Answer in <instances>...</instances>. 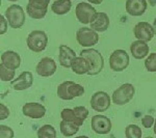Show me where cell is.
Returning <instances> with one entry per match:
<instances>
[{
	"label": "cell",
	"instance_id": "6da1fadb",
	"mask_svg": "<svg viewBox=\"0 0 156 138\" xmlns=\"http://www.w3.org/2000/svg\"><path fill=\"white\" fill-rule=\"evenodd\" d=\"M84 94V87L73 81H64L57 86V97L65 101H71Z\"/></svg>",
	"mask_w": 156,
	"mask_h": 138
},
{
	"label": "cell",
	"instance_id": "7a4b0ae2",
	"mask_svg": "<svg viewBox=\"0 0 156 138\" xmlns=\"http://www.w3.org/2000/svg\"><path fill=\"white\" fill-rule=\"evenodd\" d=\"M80 55L85 57L90 64V70L87 73V75L95 76V75H98L103 70V67H104V58H103L101 53L98 50L94 48L83 49L80 52Z\"/></svg>",
	"mask_w": 156,
	"mask_h": 138
},
{
	"label": "cell",
	"instance_id": "3957f363",
	"mask_svg": "<svg viewBox=\"0 0 156 138\" xmlns=\"http://www.w3.org/2000/svg\"><path fill=\"white\" fill-rule=\"evenodd\" d=\"M26 44L29 50L39 53L46 49L48 45V36L43 30H34L27 36Z\"/></svg>",
	"mask_w": 156,
	"mask_h": 138
},
{
	"label": "cell",
	"instance_id": "277c9868",
	"mask_svg": "<svg viewBox=\"0 0 156 138\" xmlns=\"http://www.w3.org/2000/svg\"><path fill=\"white\" fill-rule=\"evenodd\" d=\"M135 94V88L132 84L125 83L122 84L119 88L112 92V103L118 106L126 105L132 100Z\"/></svg>",
	"mask_w": 156,
	"mask_h": 138
},
{
	"label": "cell",
	"instance_id": "5b68a950",
	"mask_svg": "<svg viewBox=\"0 0 156 138\" xmlns=\"http://www.w3.org/2000/svg\"><path fill=\"white\" fill-rule=\"evenodd\" d=\"M5 18L9 21V24L12 28L19 29L25 23V12L22 6L18 4H12L9 6L5 11Z\"/></svg>",
	"mask_w": 156,
	"mask_h": 138
},
{
	"label": "cell",
	"instance_id": "8992f818",
	"mask_svg": "<svg viewBox=\"0 0 156 138\" xmlns=\"http://www.w3.org/2000/svg\"><path fill=\"white\" fill-rule=\"evenodd\" d=\"M50 0H28L26 5V12L32 19H44L48 12V5Z\"/></svg>",
	"mask_w": 156,
	"mask_h": 138
},
{
	"label": "cell",
	"instance_id": "52a82bcc",
	"mask_svg": "<svg viewBox=\"0 0 156 138\" xmlns=\"http://www.w3.org/2000/svg\"><path fill=\"white\" fill-rule=\"evenodd\" d=\"M129 55L125 50H115L109 57V67L114 72H122L129 66Z\"/></svg>",
	"mask_w": 156,
	"mask_h": 138
},
{
	"label": "cell",
	"instance_id": "ba28073f",
	"mask_svg": "<svg viewBox=\"0 0 156 138\" xmlns=\"http://www.w3.org/2000/svg\"><path fill=\"white\" fill-rule=\"evenodd\" d=\"M76 41L82 47H93L99 42V36L93 28L81 27L76 31Z\"/></svg>",
	"mask_w": 156,
	"mask_h": 138
},
{
	"label": "cell",
	"instance_id": "9c48e42d",
	"mask_svg": "<svg viewBox=\"0 0 156 138\" xmlns=\"http://www.w3.org/2000/svg\"><path fill=\"white\" fill-rule=\"evenodd\" d=\"M76 18L80 23L82 24H90V22L94 20L97 12L94 6H92L87 2H80L76 5L75 9Z\"/></svg>",
	"mask_w": 156,
	"mask_h": 138
},
{
	"label": "cell",
	"instance_id": "30bf717a",
	"mask_svg": "<svg viewBox=\"0 0 156 138\" xmlns=\"http://www.w3.org/2000/svg\"><path fill=\"white\" fill-rule=\"evenodd\" d=\"M90 107L97 112H105L109 109L112 104V98L107 92L97 91L90 98Z\"/></svg>",
	"mask_w": 156,
	"mask_h": 138
},
{
	"label": "cell",
	"instance_id": "8fae6325",
	"mask_svg": "<svg viewBox=\"0 0 156 138\" xmlns=\"http://www.w3.org/2000/svg\"><path fill=\"white\" fill-rule=\"evenodd\" d=\"M90 126H92V130L95 133L100 135H104V134H108V133L112 131V124L107 116L97 114L92 117Z\"/></svg>",
	"mask_w": 156,
	"mask_h": 138
},
{
	"label": "cell",
	"instance_id": "7c38bea8",
	"mask_svg": "<svg viewBox=\"0 0 156 138\" xmlns=\"http://www.w3.org/2000/svg\"><path fill=\"white\" fill-rule=\"evenodd\" d=\"M133 33L137 40L148 43L154 37L156 30L153 27V25H151L148 22H138L133 28Z\"/></svg>",
	"mask_w": 156,
	"mask_h": 138
},
{
	"label": "cell",
	"instance_id": "4fadbf2b",
	"mask_svg": "<svg viewBox=\"0 0 156 138\" xmlns=\"http://www.w3.org/2000/svg\"><path fill=\"white\" fill-rule=\"evenodd\" d=\"M22 112L25 116L30 117V119H42L46 114V107L44 105L36 102L26 103L22 108Z\"/></svg>",
	"mask_w": 156,
	"mask_h": 138
},
{
	"label": "cell",
	"instance_id": "5bb4252c",
	"mask_svg": "<svg viewBox=\"0 0 156 138\" xmlns=\"http://www.w3.org/2000/svg\"><path fill=\"white\" fill-rule=\"evenodd\" d=\"M36 71L41 77H50L56 72V64L51 57H44L37 64Z\"/></svg>",
	"mask_w": 156,
	"mask_h": 138
},
{
	"label": "cell",
	"instance_id": "9a60e30c",
	"mask_svg": "<svg viewBox=\"0 0 156 138\" xmlns=\"http://www.w3.org/2000/svg\"><path fill=\"white\" fill-rule=\"evenodd\" d=\"M34 83V76L30 72L24 71L17 79L11 81V87L14 90H25L32 86Z\"/></svg>",
	"mask_w": 156,
	"mask_h": 138
},
{
	"label": "cell",
	"instance_id": "2e32d148",
	"mask_svg": "<svg viewBox=\"0 0 156 138\" xmlns=\"http://www.w3.org/2000/svg\"><path fill=\"white\" fill-rule=\"evenodd\" d=\"M125 7L127 14H129L130 16L140 17L147 11L148 3L146 0H127Z\"/></svg>",
	"mask_w": 156,
	"mask_h": 138
},
{
	"label": "cell",
	"instance_id": "e0dca14e",
	"mask_svg": "<svg viewBox=\"0 0 156 138\" xmlns=\"http://www.w3.org/2000/svg\"><path fill=\"white\" fill-rule=\"evenodd\" d=\"M76 57V53L74 50H72L70 47L66 46V45H60L59 46V55L58 60L60 66L65 69H70L72 66L73 59Z\"/></svg>",
	"mask_w": 156,
	"mask_h": 138
},
{
	"label": "cell",
	"instance_id": "ac0fdd59",
	"mask_svg": "<svg viewBox=\"0 0 156 138\" xmlns=\"http://www.w3.org/2000/svg\"><path fill=\"white\" fill-rule=\"evenodd\" d=\"M1 64L12 70H17L21 66V57L17 52L5 51L1 54Z\"/></svg>",
	"mask_w": 156,
	"mask_h": 138
},
{
	"label": "cell",
	"instance_id": "d6986e66",
	"mask_svg": "<svg viewBox=\"0 0 156 138\" xmlns=\"http://www.w3.org/2000/svg\"><path fill=\"white\" fill-rule=\"evenodd\" d=\"M149 46H148L147 42L145 41H134L130 46V52L131 55L134 57L135 59H144L146 56L149 53Z\"/></svg>",
	"mask_w": 156,
	"mask_h": 138
},
{
	"label": "cell",
	"instance_id": "ffe728a7",
	"mask_svg": "<svg viewBox=\"0 0 156 138\" xmlns=\"http://www.w3.org/2000/svg\"><path fill=\"white\" fill-rule=\"evenodd\" d=\"M90 28L96 30L97 32H104L106 31L109 26V18L105 12H97L94 20L90 22Z\"/></svg>",
	"mask_w": 156,
	"mask_h": 138
},
{
	"label": "cell",
	"instance_id": "44dd1931",
	"mask_svg": "<svg viewBox=\"0 0 156 138\" xmlns=\"http://www.w3.org/2000/svg\"><path fill=\"white\" fill-rule=\"evenodd\" d=\"M71 69L76 75H84L90 72V64L85 57L80 55L79 57L76 56L74 59H73Z\"/></svg>",
	"mask_w": 156,
	"mask_h": 138
},
{
	"label": "cell",
	"instance_id": "7402d4cb",
	"mask_svg": "<svg viewBox=\"0 0 156 138\" xmlns=\"http://www.w3.org/2000/svg\"><path fill=\"white\" fill-rule=\"evenodd\" d=\"M72 7L71 0H55L51 5V11L55 15H66Z\"/></svg>",
	"mask_w": 156,
	"mask_h": 138
},
{
	"label": "cell",
	"instance_id": "603a6c76",
	"mask_svg": "<svg viewBox=\"0 0 156 138\" xmlns=\"http://www.w3.org/2000/svg\"><path fill=\"white\" fill-rule=\"evenodd\" d=\"M59 128H60V133L66 137L73 136V135L76 134V133L78 132V130H79V126L73 124V122L64 120V119L60 122Z\"/></svg>",
	"mask_w": 156,
	"mask_h": 138
},
{
	"label": "cell",
	"instance_id": "cb8c5ba5",
	"mask_svg": "<svg viewBox=\"0 0 156 138\" xmlns=\"http://www.w3.org/2000/svg\"><path fill=\"white\" fill-rule=\"evenodd\" d=\"M60 116H62V119L73 122V124L77 125V126H79V127H81L82 125H83V122L77 116L73 109H69V108L62 109V111L60 112Z\"/></svg>",
	"mask_w": 156,
	"mask_h": 138
},
{
	"label": "cell",
	"instance_id": "d4e9b609",
	"mask_svg": "<svg viewBox=\"0 0 156 138\" xmlns=\"http://www.w3.org/2000/svg\"><path fill=\"white\" fill-rule=\"evenodd\" d=\"M37 137L39 138H55L56 137V131L54 127L51 125H44L37 131Z\"/></svg>",
	"mask_w": 156,
	"mask_h": 138
},
{
	"label": "cell",
	"instance_id": "484cf974",
	"mask_svg": "<svg viewBox=\"0 0 156 138\" xmlns=\"http://www.w3.org/2000/svg\"><path fill=\"white\" fill-rule=\"evenodd\" d=\"M15 77V70L4 66L3 64H0V79L1 81H12Z\"/></svg>",
	"mask_w": 156,
	"mask_h": 138
},
{
	"label": "cell",
	"instance_id": "4316f807",
	"mask_svg": "<svg viewBox=\"0 0 156 138\" xmlns=\"http://www.w3.org/2000/svg\"><path fill=\"white\" fill-rule=\"evenodd\" d=\"M125 135L127 138H140L143 136V132L136 125H129L125 129Z\"/></svg>",
	"mask_w": 156,
	"mask_h": 138
},
{
	"label": "cell",
	"instance_id": "83f0119b",
	"mask_svg": "<svg viewBox=\"0 0 156 138\" xmlns=\"http://www.w3.org/2000/svg\"><path fill=\"white\" fill-rule=\"evenodd\" d=\"M145 67H146V70L150 73L156 72V53H151L149 56L146 58Z\"/></svg>",
	"mask_w": 156,
	"mask_h": 138
},
{
	"label": "cell",
	"instance_id": "f1b7e54d",
	"mask_svg": "<svg viewBox=\"0 0 156 138\" xmlns=\"http://www.w3.org/2000/svg\"><path fill=\"white\" fill-rule=\"evenodd\" d=\"M73 110L75 111V113L82 122H84L87 119V117L89 116V110L85 108L84 106H77V107H74Z\"/></svg>",
	"mask_w": 156,
	"mask_h": 138
},
{
	"label": "cell",
	"instance_id": "f546056e",
	"mask_svg": "<svg viewBox=\"0 0 156 138\" xmlns=\"http://www.w3.org/2000/svg\"><path fill=\"white\" fill-rule=\"evenodd\" d=\"M15 135L14 131H12V128L1 125L0 126V137L1 138H12Z\"/></svg>",
	"mask_w": 156,
	"mask_h": 138
},
{
	"label": "cell",
	"instance_id": "4dcf8cb0",
	"mask_svg": "<svg viewBox=\"0 0 156 138\" xmlns=\"http://www.w3.org/2000/svg\"><path fill=\"white\" fill-rule=\"evenodd\" d=\"M154 122H155V119H153V116H151V115H145V116H143V119H142V125L145 128H147V129L153 127Z\"/></svg>",
	"mask_w": 156,
	"mask_h": 138
},
{
	"label": "cell",
	"instance_id": "1f68e13d",
	"mask_svg": "<svg viewBox=\"0 0 156 138\" xmlns=\"http://www.w3.org/2000/svg\"><path fill=\"white\" fill-rule=\"evenodd\" d=\"M9 109L7 108L5 105L3 104H0V119L3 120V119H6L7 117L9 116Z\"/></svg>",
	"mask_w": 156,
	"mask_h": 138
},
{
	"label": "cell",
	"instance_id": "d6a6232c",
	"mask_svg": "<svg viewBox=\"0 0 156 138\" xmlns=\"http://www.w3.org/2000/svg\"><path fill=\"white\" fill-rule=\"evenodd\" d=\"M7 23L9 21L4 19V16L0 17V33L4 34L7 31Z\"/></svg>",
	"mask_w": 156,
	"mask_h": 138
},
{
	"label": "cell",
	"instance_id": "836d02e7",
	"mask_svg": "<svg viewBox=\"0 0 156 138\" xmlns=\"http://www.w3.org/2000/svg\"><path fill=\"white\" fill-rule=\"evenodd\" d=\"M102 1L103 0H87V2H90V3H92V4H96V5L101 4Z\"/></svg>",
	"mask_w": 156,
	"mask_h": 138
},
{
	"label": "cell",
	"instance_id": "e575fe53",
	"mask_svg": "<svg viewBox=\"0 0 156 138\" xmlns=\"http://www.w3.org/2000/svg\"><path fill=\"white\" fill-rule=\"evenodd\" d=\"M151 6H156V0H148Z\"/></svg>",
	"mask_w": 156,
	"mask_h": 138
},
{
	"label": "cell",
	"instance_id": "d590c367",
	"mask_svg": "<svg viewBox=\"0 0 156 138\" xmlns=\"http://www.w3.org/2000/svg\"><path fill=\"white\" fill-rule=\"evenodd\" d=\"M153 131H154L155 135H156V119H155V122H154V129H153Z\"/></svg>",
	"mask_w": 156,
	"mask_h": 138
},
{
	"label": "cell",
	"instance_id": "8d00e7d4",
	"mask_svg": "<svg viewBox=\"0 0 156 138\" xmlns=\"http://www.w3.org/2000/svg\"><path fill=\"white\" fill-rule=\"evenodd\" d=\"M153 27H154L155 30H156V18L154 19V23H153Z\"/></svg>",
	"mask_w": 156,
	"mask_h": 138
},
{
	"label": "cell",
	"instance_id": "74e56055",
	"mask_svg": "<svg viewBox=\"0 0 156 138\" xmlns=\"http://www.w3.org/2000/svg\"><path fill=\"white\" fill-rule=\"evenodd\" d=\"M9 1H12V2H15V1H18V0H9Z\"/></svg>",
	"mask_w": 156,
	"mask_h": 138
}]
</instances>
